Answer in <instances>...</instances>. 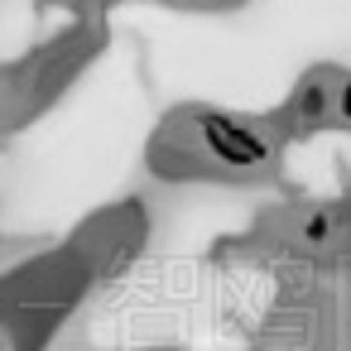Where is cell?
I'll use <instances>...</instances> for the list:
<instances>
[{
	"label": "cell",
	"mask_w": 351,
	"mask_h": 351,
	"mask_svg": "<svg viewBox=\"0 0 351 351\" xmlns=\"http://www.w3.org/2000/svg\"><path fill=\"white\" fill-rule=\"evenodd\" d=\"M202 145L226 169H260L269 159V140L236 116H202Z\"/></svg>",
	"instance_id": "obj_1"
},
{
	"label": "cell",
	"mask_w": 351,
	"mask_h": 351,
	"mask_svg": "<svg viewBox=\"0 0 351 351\" xmlns=\"http://www.w3.org/2000/svg\"><path fill=\"white\" fill-rule=\"evenodd\" d=\"M337 116H341V121H351V77H346V82H337Z\"/></svg>",
	"instance_id": "obj_2"
}]
</instances>
